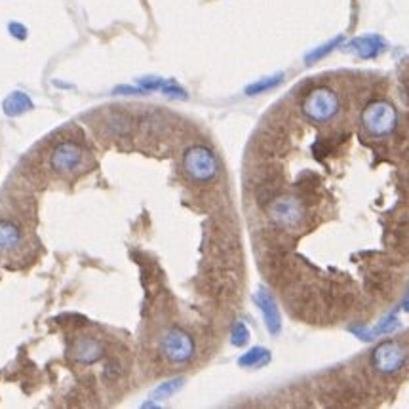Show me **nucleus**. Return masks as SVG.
Instances as JSON below:
<instances>
[{
  "label": "nucleus",
  "instance_id": "nucleus-16",
  "mask_svg": "<svg viewBox=\"0 0 409 409\" xmlns=\"http://www.w3.org/2000/svg\"><path fill=\"white\" fill-rule=\"evenodd\" d=\"M181 385H183V379H175V381H168L164 382V385H160L157 390H155V394H152V398L155 400H166V398H170V396H173L175 392H178L179 389H181Z\"/></svg>",
  "mask_w": 409,
  "mask_h": 409
},
{
  "label": "nucleus",
  "instance_id": "nucleus-23",
  "mask_svg": "<svg viewBox=\"0 0 409 409\" xmlns=\"http://www.w3.org/2000/svg\"><path fill=\"white\" fill-rule=\"evenodd\" d=\"M403 310H409V294H408V297H406V299H403Z\"/></svg>",
  "mask_w": 409,
  "mask_h": 409
},
{
  "label": "nucleus",
  "instance_id": "nucleus-10",
  "mask_svg": "<svg viewBox=\"0 0 409 409\" xmlns=\"http://www.w3.org/2000/svg\"><path fill=\"white\" fill-rule=\"evenodd\" d=\"M71 356L80 364H94L103 356L101 343L92 339V337H82L76 339L71 347Z\"/></svg>",
  "mask_w": 409,
  "mask_h": 409
},
{
  "label": "nucleus",
  "instance_id": "nucleus-21",
  "mask_svg": "<svg viewBox=\"0 0 409 409\" xmlns=\"http://www.w3.org/2000/svg\"><path fill=\"white\" fill-rule=\"evenodd\" d=\"M8 31H10V34H12L14 38H17V41H25V38H27V27L17 23V21H12V23L8 25Z\"/></svg>",
  "mask_w": 409,
  "mask_h": 409
},
{
  "label": "nucleus",
  "instance_id": "nucleus-6",
  "mask_svg": "<svg viewBox=\"0 0 409 409\" xmlns=\"http://www.w3.org/2000/svg\"><path fill=\"white\" fill-rule=\"evenodd\" d=\"M371 361L381 373H396L406 364V350L398 343L385 341L373 350Z\"/></svg>",
  "mask_w": 409,
  "mask_h": 409
},
{
  "label": "nucleus",
  "instance_id": "nucleus-9",
  "mask_svg": "<svg viewBox=\"0 0 409 409\" xmlns=\"http://www.w3.org/2000/svg\"><path fill=\"white\" fill-rule=\"evenodd\" d=\"M347 50L361 59H371L385 50V41L379 34H366V36H358L354 41L348 42Z\"/></svg>",
  "mask_w": 409,
  "mask_h": 409
},
{
  "label": "nucleus",
  "instance_id": "nucleus-13",
  "mask_svg": "<svg viewBox=\"0 0 409 409\" xmlns=\"http://www.w3.org/2000/svg\"><path fill=\"white\" fill-rule=\"evenodd\" d=\"M107 128H109L113 134H118V136H124L131 130V124H134V118H131L130 113H124V110H113L109 116H107Z\"/></svg>",
  "mask_w": 409,
  "mask_h": 409
},
{
  "label": "nucleus",
  "instance_id": "nucleus-15",
  "mask_svg": "<svg viewBox=\"0 0 409 409\" xmlns=\"http://www.w3.org/2000/svg\"><path fill=\"white\" fill-rule=\"evenodd\" d=\"M282 80H284V75H282V73H278V75L274 76H268V78H263V80L255 82V84H250V86L245 88V94H247V96H259V94H263L266 89L276 88Z\"/></svg>",
  "mask_w": 409,
  "mask_h": 409
},
{
  "label": "nucleus",
  "instance_id": "nucleus-5",
  "mask_svg": "<svg viewBox=\"0 0 409 409\" xmlns=\"http://www.w3.org/2000/svg\"><path fill=\"white\" fill-rule=\"evenodd\" d=\"M268 213L278 227L282 229H297L305 219V208L301 200L294 196H278L274 198L268 206Z\"/></svg>",
  "mask_w": 409,
  "mask_h": 409
},
{
  "label": "nucleus",
  "instance_id": "nucleus-8",
  "mask_svg": "<svg viewBox=\"0 0 409 409\" xmlns=\"http://www.w3.org/2000/svg\"><path fill=\"white\" fill-rule=\"evenodd\" d=\"M253 299H255L257 307H259L261 313H263L266 329L273 335H278L280 329H282V318H280V310L278 307H276V301L273 299V295L268 294V292H265V289H259Z\"/></svg>",
  "mask_w": 409,
  "mask_h": 409
},
{
  "label": "nucleus",
  "instance_id": "nucleus-2",
  "mask_svg": "<svg viewBox=\"0 0 409 409\" xmlns=\"http://www.w3.org/2000/svg\"><path fill=\"white\" fill-rule=\"evenodd\" d=\"M183 166L187 175L194 181H210L217 175V158L212 150L202 145H192L185 152Z\"/></svg>",
  "mask_w": 409,
  "mask_h": 409
},
{
  "label": "nucleus",
  "instance_id": "nucleus-20",
  "mask_svg": "<svg viewBox=\"0 0 409 409\" xmlns=\"http://www.w3.org/2000/svg\"><path fill=\"white\" fill-rule=\"evenodd\" d=\"M164 84H166V80H162V78H152V76H147V78H141V80H139V86L143 89H147V92L162 89Z\"/></svg>",
  "mask_w": 409,
  "mask_h": 409
},
{
  "label": "nucleus",
  "instance_id": "nucleus-19",
  "mask_svg": "<svg viewBox=\"0 0 409 409\" xmlns=\"http://www.w3.org/2000/svg\"><path fill=\"white\" fill-rule=\"evenodd\" d=\"M160 92H162L164 96L173 97V99H187V92L175 80H166V84H164V88Z\"/></svg>",
  "mask_w": 409,
  "mask_h": 409
},
{
  "label": "nucleus",
  "instance_id": "nucleus-3",
  "mask_svg": "<svg viewBox=\"0 0 409 409\" xmlns=\"http://www.w3.org/2000/svg\"><path fill=\"white\" fill-rule=\"evenodd\" d=\"M398 122V113L394 105L389 101H373L369 103L364 115H361V124L371 136H387L396 128Z\"/></svg>",
  "mask_w": 409,
  "mask_h": 409
},
{
  "label": "nucleus",
  "instance_id": "nucleus-7",
  "mask_svg": "<svg viewBox=\"0 0 409 409\" xmlns=\"http://www.w3.org/2000/svg\"><path fill=\"white\" fill-rule=\"evenodd\" d=\"M82 158H84V150L73 141H63L57 143L52 150V157H50V166L54 168L57 173H69V171H75L80 166Z\"/></svg>",
  "mask_w": 409,
  "mask_h": 409
},
{
  "label": "nucleus",
  "instance_id": "nucleus-18",
  "mask_svg": "<svg viewBox=\"0 0 409 409\" xmlns=\"http://www.w3.org/2000/svg\"><path fill=\"white\" fill-rule=\"evenodd\" d=\"M231 337L234 347H244L245 343L250 341V331H247V327H245L244 322H236V324H234Z\"/></svg>",
  "mask_w": 409,
  "mask_h": 409
},
{
  "label": "nucleus",
  "instance_id": "nucleus-22",
  "mask_svg": "<svg viewBox=\"0 0 409 409\" xmlns=\"http://www.w3.org/2000/svg\"><path fill=\"white\" fill-rule=\"evenodd\" d=\"M116 96H143L147 94V89H143L141 86L139 88H134V86H118L115 88Z\"/></svg>",
  "mask_w": 409,
  "mask_h": 409
},
{
  "label": "nucleus",
  "instance_id": "nucleus-4",
  "mask_svg": "<svg viewBox=\"0 0 409 409\" xmlns=\"http://www.w3.org/2000/svg\"><path fill=\"white\" fill-rule=\"evenodd\" d=\"M160 350H162L164 358H168L173 364H185L194 356V341L181 327H170L162 335Z\"/></svg>",
  "mask_w": 409,
  "mask_h": 409
},
{
  "label": "nucleus",
  "instance_id": "nucleus-17",
  "mask_svg": "<svg viewBox=\"0 0 409 409\" xmlns=\"http://www.w3.org/2000/svg\"><path fill=\"white\" fill-rule=\"evenodd\" d=\"M343 42V36H337V38H333V41H329L326 42L324 46H320V48H316L314 52H310V54L307 55V59L305 62L307 63H314V62H318V59H322L324 55H327L331 50H335L339 44Z\"/></svg>",
  "mask_w": 409,
  "mask_h": 409
},
{
  "label": "nucleus",
  "instance_id": "nucleus-1",
  "mask_svg": "<svg viewBox=\"0 0 409 409\" xmlns=\"http://www.w3.org/2000/svg\"><path fill=\"white\" fill-rule=\"evenodd\" d=\"M339 97L333 89L326 88V86H318L308 92L303 103H301V110L313 122L324 124L329 122L337 113H339Z\"/></svg>",
  "mask_w": 409,
  "mask_h": 409
},
{
  "label": "nucleus",
  "instance_id": "nucleus-12",
  "mask_svg": "<svg viewBox=\"0 0 409 409\" xmlns=\"http://www.w3.org/2000/svg\"><path fill=\"white\" fill-rule=\"evenodd\" d=\"M33 107L34 105L31 101V97L27 94H23V92H12L2 103V109H4L8 116L25 115L27 110H33Z\"/></svg>",
  "mask_w": 409,
  "mask_h": 409
},
{
  "label": "nucleus",
  "instance_id": "nucleus-14",
  "mask_svg": "<svg viewBox=\"0 0 409 409\" xmlns=\"http://www.w3.org/2000/svg\"><path fill=\"white\" fill-rule=\"evenodd\" d=\"M271 360V352L263 347H253L250 348L245 354L240 356L238 364L242 368H261L265 366L266 361Z\"/></svg>",
  "mask_w": 409,
  "mask_h": 409
},
{
  "label": "nucleus",
  "instance_id": "nucleus-11",
  "mask_svg": "<svg viewBox=\"0 0 409 409\" xmlns=\"http://www.w3.org/2000/svg\"><path fill=\"white\" fill-rule=\"evenodd\" d=\"M21 244V229L14 221L0 219V253L15 250Z\"/></svg>",
  "mask_w": 409,
  "mask_h": 409
}]
</instances>
